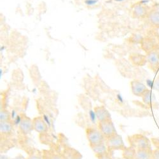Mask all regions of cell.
<instances>
[{
  "instance_id": "1",
  "label": "cell",
  "mask_w": 159,
  "mask_h": 159,
  "mask_svg": "<svg viewBox=\"0 0 159 159\" xmlns=\"http://www.w3.org/2000/svg\"><path fill=\"white\" fill-rule=\"evenodd\" d=\"M131 147L136 150L152 149L150 140L144 135L136 134L129 138Z\"/></svg>"
},
{
  "instance_id": "2",
  "label": "cell",
  "mask_w": 159,
  "mask_h": 159,
  "mask_svg": "<svg viewBox=\"0 0 159 159\" xmlns=\"http://www.w3.org/2000/svg\"><path fill=\"white\" fill-rule=\"evenodd\" d=\"M151 9L152 8L148 5L141 2L134 7L133 16L138 19H147Z\"/></svg>"
},
{
  "instance_id": "3",
  "label": "cell",
  "mask_w": 159,
  "mask_h": 159,
  "mask_svg": "<svg viewBox=\"0 0 159 159\" xmlns=\"http://www.w3.org/2000/svg\"><path fill=\"white\" fill-rule=\"evenodd\" d=\"M87 136L90 146L103 143L104 140V136L102 134V132L95 129H89L87 131Z\"/></svg>"
},
{
  "instance_id": "4",
  "label": "cell",
  "mask_w": 159,
  "mask_h": 159,
  "mask_svg": "<svg viewBox=\"0 0 159 159\" xmlns=\"http://www.w3.org/2000/svg\"><path fill=\"white\" fill-rule=\"evenodd\" d=\"M99 127L100 131L106 138H109L116 134L115 125L111 120L99 122Z\"/></svg>"
},
{
  "instance_id": "5",
  "label": "cell",
  "mask_w": 159,
  "mask_h": 159,
  "mask_svg": "<svg viewBox=\"0 0 159 159\" xmlns=\"http://www.w3.org/2000/svg\"><path fill=\"white\" fill-rule=\"evenodd\" d=\"M147 59L151 69L157 71L159 68V50L157 48L147 53Z\"/></svg>"
},
{
  "instance_id": "6",
  "label": "cell",
  "mask_w": 159,
  "mask_h": 159,
  "mask_svg": "<svg viewBox=\"0 0 159 159\" xmlns=\"http://www.w3.org/2000/svg\"><path fill=\"white\" fill-rule=\"evenodd\" d=\"M131 90L134 95L138 97H142L148 89L143 82L139 80H134L130 83Z\"/></svg>"
},
{
  "instance_id": "7",
  "label": "cell",
  "mask_w": 159,
  "mask_h": 159,
  "mask_svg": "<svg viewBox=\"0 0 159 159\" xmlns=\"http://www.w3.org/2000/svg\"><path fill=\"white\" fill-rule=\"evenodd\" d=\"M149 24L155 29H159V9L156 7L152 8L147 17Z\"/></svg>"
},
{
  "instance_id": "8",
  "label": "cell",
  "mask_w": 159,
  "mask_h": 159,
  "mask_svg": "<svg viewBox=\"0 0 159 159\" xmlns=\"http://www.w3.org/2000/svg\"><path fill=\"white\" fill-rule=\"evenodd\" d=\"M108 147L113 149H121L125 148V144L121 136L115 134L108 138Z\"/></svg>"
},
{
  "instance_id": "9",
  "label": "cell",
  "mask_w": 159,
  "mask_h": 159,
  "mask_svg": "<svg viewBox=\"0 0 159 159\" xmlns=\"http://www.w3.org/2000/svg\"><path fill=\"white\" fill-rule=\"evenodd\" d=\"M142 47L147 53H148L150 51L158 48V46L156 39L153 38H147L143 39Z\"/></svg>"
},
{
  "instance_id": "10",
  "label": "cell",
  "mask_w": 159,
  "mask_h": 159,
  "mask_svg": "<svg viewBox=\"0 0 159 159\" xmlns=\"http://www.w3.org/2000/svg\"><path fill=\"white\" fill-rule=\"evenodd\" d=\"M20 130L22 133L27 134L30 133L33 128V122L28 117H24L22 118V120L19 125Z\"/></svg>"
},
{
  "instance_id": "11",
  "label": "cell",
  "mask_w": 159,
  "mask_h": 159,
  "mask_svg": "<svg viewBox=\"0 0 159 159\" xmlns=\"http://www.w3.org/2000/svg\"><path fill=\"white\" fill-rule=\"evenodd\" d=\"M94 110H95L96 115H97L98 120L99 121V122L111 120L110 114L108 112V111L105 108L102 107H97L94 109Z\"/></svg>"
},
{
  "instance_id": "12",
  "label": "cell",
  "mask_w": 159,
  "mask_h": 159,
  "mask_svg": "<svg viewBox=\"0 0 159 159\" xmlns=\"http://www.w3.org/2000/svg\"><path fill=\"white\" fill-rule=\"evenodd\" d=\"M33 128L38 132H44L47 130V125L44 122L43 118L37 117L35 118L33 121Z\"/></svg>"
},
{
  "instance_id": "13",
  "label": "cell",
  "mask_w": 159,
  "mask_h": 159,
  "mask_svg": "<svg viewBox=\"0 0 159 159\" xmlns=\"http://www.w3.org/2000/svg\"><path fill=\"white\" fill-rule=\"evenodd\" d=\"M152 149L136 150L134 159H152Z\"/></svg>"
},
{
  "instance_id": "14",
  "label": "cell",
  "mask_w": 159,
  "mask_h": 159,
  "mask_svg": "<svg viewBox=\"0 0 159 159\" xmlns=\"http://www.w3.org/2000/svg\"><path fill=\"white\" fill-rule=\"evenodd\" d=\"M143 101L148 106H152L156 102V98L155 94L153 93L150 90H148L147 92H145L144 95L142 96Z\"/></svg>"
},
{
  "instance_id": "15",
  "label": "cell",
  "mask_w": 159,
  "mask_h": 159,
  "mask_svg": "<svg viewBox=\"0 0 159 159\" xmlns=\"http://www.w3.org/2000/svg\"><path fill=\"white\" fill-rule=\"evenodd\" d=\"M91 147H92L93 151L96 154H98L99 155L106 153V152H107V147H106V145L103 143H99V144H98L96 145L91 146Z\"/></svg>"
},
{
  "instance_id": "16",
  "label": "cell",
  "mask_w": 159,
  "mask_h": 159,
  "mask_svg": "<svg viewBox=\"0 0 159 159\" xmlns=\"http://www.w3.org/2000/svg\"><path fill=\"white\" fill-rule=\"evenodd\" d=\"M132 62L137 65H144L147 62V56L140 54H135L132 56Z\"/></svg>"
},
{
  "instance_id": "17",
  "label": "cell",
  "mask_w": 159,
  "mask_h": 159,
  "mask_svg": "<svg viewBox=\"0 0 159 159\" xmlns=\"http://www.w3.org/2000/svg\"><path fill=\"white\" fill-rule=\"evenodd\" d=\"M12 126L8 121H2L0 122V130L2 133L8 134L11 131Z\"/></svg>"
},
{
  "instance_id": "18",
  "label": "cell",
  "mask_w": 159,
  "mask_h": 159,
  "mask_svg": "<svg viewBox=\"0 0 159 159\" xmlns=\"http://www.w3.org/2000/svg\"><path fill=\"white\" fill-rule=\"evenodd\" d=\"M136 151V150L134 148L131 147L124 150V156L126 159H134Z\"/></svg>"
},
{
  "instance_id": "19",
  "label": "cell",
  "mask_w": 159,
  "mask_h": 159,
  "mask_svg": "<svg viewBox=\"0 0 159 159\" xmlns=\"http://www.w3.org/2000/svg\"><path fill=\"white\" fill-rule=\"evenodd\" d=\"M89 115L90 120L92 122V123L96 124L98 118H97V115H96L95 110H90L89 112Z\"/></svg>"
},
{
  "instance_id": "20",
  "label": "cell",
  "mask_w": 159,
  "mask_h": 159,
  "mask_svg": "<svg viewBox=\"0 0 159 159\" xmlns=\"http://www.w3.org/2000/svg\"><path fill=\"white\" fill-rule=\"evenodd\" d=\"M10 116V114L7 111H2L0 112V120L2 121H7Z\"/></svg>"
},
{
  "instance_id": "21",
  "label": "cell",
  "mask_w": 159,
  "mask_h": 159,
  "mask_svg": "<svg viewBox=\"0 0 159 159\" xmlns=\"http://www.w3.org/2000/svg\"><path fill=\"white\" fill-rule=\"evenodd\" d=\"M99 0H85V3L87 6H94L97 4Z\"/></svg>"
},
{
  "instance_id": "22",
  "label": "cell",
  "mask_w": 159,
  "mask_h": 159,
  "mask_svg": "<svg viewBox=\"0 0 159 159\" xmlns=\"http://www.w3.org/2000/svg\"><path fill=\"white\" fill-rule=\"evenodd\" d=\"M42 118H43V119L44 122H45V124H47V125L48 127H50V126H51V121H50V120L49 116H48V115H43V116H42Z\"/></svg>"
},
{
  "instance_id": "23",
  "label": "cell",
  "mask_w": 159,
  "mask_h": 159,
  "mask_svg": "<svg viewBox=\"0 0 159 159\" xmlns=\"http://www.w3.org/2000/svg\"><path fill=\"white\" fill-rule=\"evenodd\" d=\"M22 120V118L20 115H17V117L14 120V124L15 125H19Z\"/></svg>"
},
{
  "instance_id": "24",
  "label": "cell",
  "mask_w": 159,
  "mask_h": 159,
  "mask_svg": "<svg viewBox=\"0 0 159 159\" xmlns=\"http://www.w3.org/2000/svg\"><path fill=\"white\" fill-rule=\"evenodd\" d=\"M116 99H117V100L119 102H120V103L124 102V98H123V97L122 96V95L120 94H118L116 95Z\"/></svg>"
},
{
  "instance_id": "25",
  "label": "cell",
  "mask_w": 159,
  "mask_h": 159,
  "mask_svg": "<svg viewBox=\"0 0 159 159\" xmlns=\"http://www.w3.org/2000/svg\"><path fill=\"white\" fill-rule=\"evenodd\" d=\"M17 112L15 110H12L11 112V115H10V117L11 120H14V119L17 117Z\"/></svg>"
},
{
  "instance_id": "26",
  "label": "cell",
  "mask_w": 159,
  "mask_h": 159,
  "mask_svg": "<svg viewBox=\"0 0 159 159\" xmlns=\"http://www.w3.org/2000/svg\"><path fill=\"white\" fill-rule=\"evenodd\" d=\"M28 159H41L39 157H38V156H36V155H33L31 157H30Z\"/></svg>"
},
{
  "instance_id": "27",
  "label": "cell",
  "mask_w": 159,
  "mask_h": 159,
  "mask_svg": "<svg viewBox=\"0 0 159 159\" xmlns=\"http://www.w3.org/2000/svg\"><path fill=\"white\" fill-rule=\"evenodd\" d=\"M3 74V70L1 68V69H0V78H2Z\"/></svg>"
},
{
  "instance_id": "28",
  "label": "cell",
  "mask_w": 159,
  "mask_h": 159,
  "mask_svg": "<svg viewBox=\"0 0 159 159\" xmlns=\"http://www.w3.org/2000/svg\"><path fill=\"white\" fill-rule=\"evenodd\" d=\"M5 46H1V47H0V51H1L2 52H3L5 50Z\"/></svg>"
},
{
  "instance_id": "29",
  "label": "cell",
  "mask_w": 159,
  "mask_h": 159,
  "mask_svg": "<svg viewBox=\"0 0 159 159\" xmlns=\"http://www.w3.org/2000/svg\"><path fill=\"white\" fill-rule=\"evenodd\" d=\"M13 159H24V157H22V156H19V157H16V158H13Z\"/></svg>"
},
{
  "instance_id": "30",
  "label": "cell",
  "mask_w": 159,
  "mask_h": 159,
  "mask_svg": "<svg viewBox=\"0 0 159 159\" xmlns=\"http://www.w3.org/2000/svg\"><path fill=\"white\" fill-rule=\"evenodd\" d=\"M0 159H8L6 156H4V155H2L1 156V158H0Z\"/></svg>"
},
{
  "instance_id": "31",
  "label": "cell",
  "mask_w": 159,
  "mask_h": 159,
  "mask_svg": "<svg viewBox=\"0 0 159 159\" xmlns=\"http://www.w3.org/2000/svg\"><path fill=\"white\" fill-rule=\"evenodd\" d=\"M53 159H61L60 157H54V158Z\"/></svg>"
},
{
  "instance_id": "32",
  "label": "cell",
  "mask_w": 159,
  "mask_h": 159,
  "mask_svg": "<svg viewBox=\"0 0 159 159\" xmlns=\"http://www.w3.org/2000/svg\"><path fill=\"white\" fill-rule=\"evenodd\" d=\"M115 2H122V1H124V0H115Z\"/></svg>"
},
{
  "instance_id": "33",
  "label": "cell",
  "mask_w": 159,
  "mask_h": 159,
  "mask_svg": "<svg viewBox=\"0 0 159 159\" xmlns=\"http://www.w3.org/2000/svg\"><path fill=\"white\" fill-rule=\"evenodd\" d=\"M157 148H159V143H158V144H157Z\"/></svg>"
},
{
  "instance_id": "34",
  "label": "cell",
  "mask_w": 159,
  "mask_h": 159,
  "mask_svg": "<svg viewBox=\"0 0 159 159\" xmlns=\"http://www.w3.org/2000/svg\"><path fill=\"white\" fill-rule=\"evenodd\" d=\"M115 159H121V158H115Z\"/></svg>"
}]
</instances>
